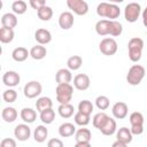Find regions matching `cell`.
I'll return each mask as SVG.
<instances>
[{"label":"cell","instance_id":"6da1fadb","mask_svg":"<svg viewBox=\"0 0 147 147\" xmlns=\"http://www.w3.org/2000/svg\"><path fill=\"white\" fill-rule=\"evenodd\" d=\"M96 14L100 17L108 18L109 21H116V18L121 15V9L115 3L100 2L96 7Z\"/></svg>","mask_w":147,"mask_h":147},{"label":"cell","instance_id":"7a4b0ae2","mask_svg":"<svg viewBox=\"0 0 147 147\" xmlns=\"http://www.w3.org/2000/svg\"><path fill=\"white\" fill-rule=\"evenodd\" d=\"M127 49H129V59L132 62L140 61L144 49V40L139 37L131 38L127 42Z\"/></svg>","mask_w":147,"mask_h":147},{"label":"cell","instance_id":"3957f363","mask_svg":"<svg viewBox=\"0 0 147 147\" xmlns=\"http://www.w3.org/2000/svg\"><path fill=\"white\" fill-rule=\"evenodd\" d=\"M145 75L146 70L141 64H133L126 74V82L132 86H137L142 82Z\"/></svg>","mask_w":147,"mask_h":147},{"label":"cell","instance_id":"277c9868","mask_svg":"<svg viewBox=\"0 0 147 147\" xmlns=\"http://www.w3.org/2000/svg\"><path fill=\"white\" fill-rule=\"evenodd\" d=\"M56 100L60 105L70 103L74 94V86L71 84H59L55 88Z\"/></svg>","mask_w":147,"mask_h":147},{"label":"cell","instance_id":"5b68a950","mask_svg":"<svg viewBox=\"0 0 147 147\" xmlns=\"http://www.w3.org/2000/svg\"><path fill=\"white\" fill-rule=\"evenodd\" d=\"M140 14H141V6L138 2H130L124 8V18L129 23L137 22Z\"/></svg>","mask_w":147,"mask_h":147},{"label":"cell","instance_id":"8992f818","mask_svg":"<svg viewBox=\"0 0 147 147\" xmlns=\"http://www.w3.org/2000/svg\"><path fill=\"white\" fill-rule=\"evenodd\" d=\"M99 49L103 55L110 56L116 54L118 49V45L114 38H103L99 44Z\"/></svg>","mask_w":147,"mask_h":147},{"label":"cell","instance_id":"52a82bcc","mask_svg":"<svg viewBox=\"0 0 147 147\" xmlns=\"http://www.w3.org/2000/svg\"><path fill=\"white\" fill-rule=\"evenodd\" d=\"M41 92H42V86L38 80H31L26 83L23 87V93L28 99H34L39 96Z\"/></svg>","mask_w":147,"mask_h":147},{"label":"cell","instance_id":"ba28073f","mask_svg":"<svg viewBox=\"0 0 147 147\" xmlns=\"http://www.w3.org/2000/svg\"><path fill=\"white\" fill-rule=\"evenodd\" d=\"M67 6L76 15H79V16L86 15L87 11H88V5L84 0H68L67 1Z\"/></svg>","mask_w":147,"mask_h":147},{"label":"cell","instance_id":"9c48e42d","mask_svg":"<svg viewBox=\"0 0 147 147\" xmlns=\"http://www.w3.org/2000/svg\"><path fill=\"white\" fill-rule=\"evenodd\" d=\"M20 82H21L20 74L16 72V71H14V70H8V71H6L2 75V83L7 87H9V88L17 86L20 84Z\"/></svg>","mask_w":147,"mask_h":147},{"label":"cell","instance_id":"30bf717a","mask_svg":"<svg viewBox=\"0 0 147 147\" xmlns=\"http://www.w3.org/2000/svg\"><path fill=\"white\" fill-rule=\"evenodd\" d=\"M14 136L18 141H26L31 136V129L26 123H22L15 126Z\"/></svg>","mask_w":147,"mask_h":147},{"label":"cell","instance_id":"8fae6325","mask_svg":"<svg viewBox=\"0 0 147 147\" xmlns=\"http://www.w3.org/2000/svg\"><path fill=\"white\" fill-rule=\"evenodd\" d=\"M91 85V79L86 74H78L74 77V87L78 91H86Z\"/></svg>","mask_w":147,"mask_h":147},{"label":"cell","instance_id":"7c38bea8","mask_svg":"<svg viewBox=\"0 0 147 147\" xmlns=\"http://www.w3.org/2000/svg\"><path fill=\"white\" fill-rule=\"evenodd\" d=\"M111 113H113V116L116 118V119H123L127 116V113H129V107L125 102L123 101H118L116 103H114L113 108H111Z\"/></svg>","mask_w":147,"mask_h":147},{"label":"cell","instance_id":"4fadbf2b","mask_svg":"<svg viewBox=\"0 0 147 147\" xmlns=\"http://www.w3.org/2000/svg\"><path fill=\"white\" fill-rule=\"evenodd\" d=\"M74 23L75 18L71 11H63L59 16V25L62 30H69L70 28H72Z\"/></svg>","mask_w":147,"mask_h":147},{"label":"cell","instance_id":"5bb4252c","mask_svg":"<svg viewBox=\"0 0 147 147\" xmlns=\"http://www.w3.org/2000/svg\"><path fill=\"white\" fill-rule=\"evenodd\" d=\"M34 39L38 42V45H47L52 41V33L47 29L40 28L34 32Z\"/></svg>","mask_w":147,"mask_h":147},{"label":"cell","instance_id":"9a60e30c","mask_svg":"<svg viewBox=\"0 0 147 147\" xmlns=\"http://www.w3.org/2000/svg\"><path fill=\"white\" fill-rule=\"evenodd\" d=\"M55 80L59 84H70V82L72 80V75H71V70L62 68L59 69L56 75H55Z\"/></svg>","mask_w":147,"mask_h":147},{"label":"cell","instance_id":"2e32d148","mask_svg":"<svg viewBox=\"0 0 147 147\" xmlns=\"http://www.w3.org/2000/svg\"><path fill=\"white\" fill-rule=\"evenodd\" d=\"M132 139H133V134L131 133V130L129 127L123 126V127L117 130V132H116V140L129 145L132 141Z\"/></svg>","mask_w":147,"mask_h":147},{"label":"cell","instance_id":"e0dca14e","mask_svg":"<svg viewBox=\"0 0 147 147\" xmlns=\"http://www.w3.org/2000/svg\"><path fill=\"white\" fill-rule=\"evenodd\" d=\"M29 56H30V51H28L25 47L22 46L14 48V51L11 52V57L16 62H24Z\"/></svg>","mask_w":147,"mask_h":147},{"label":"cell","instance_id":"ac0fdd59","mask_svg":"<svg viewBox=\"0 0 147 147\" xmlns=\"http://www.w3.org/2000/svg\"><path fill=\"white\" fill-rule=\"evenodd\" d=\"M17 16L14 13H6L1 16V25L5 28H10L14 29L17 25Z\"/></svg>","mask_w":147,"mask_h":147},{"label":"cell","instance_id":"d6986e66","mask_svg":"<svg viewBox=\"0 0 147 147\" xmlns=\"http://www.w3.org/2000/svg\"><path fill=\"white\" fill-rule=\"evenodd\" d=\"M117 130V124H116V121L111 117H109L107 119V122L102 125V127L99 130L103 136H113Z\"/></svg>","mask_w":147,"mask_h":147},{"label":"cell","instance_id":"ffe728a7","mask_svg":"<svg viewBox=\"0 0 147 147\" xmlns=\"http://www.w3.org/2000/svg\"><path fill=\"white\" fill-rule=\"evenodd\" d=\"M110 24L111 21L109 20H100L95 24V32L99 36H107L110 33Z\"/></svg>","mask_w":147,"mask_h":147},{"label":"cell","instance_id":"44dd1931","mask_svg":"<svg viewBox=\"0 0 147 147\" xmlns=\"http://www.w3.org/2000/svg\"><path fill=\"white\" fill-rule=\"evenodd\" d=\"M17 116H18V113H17V110L14 107H6L1 111V117H2V119L6 123H13V122H15L16 118H17Z\"/></svg>","mask_w":147,"mask_h":147},{"label":"cell","instance_id":"7402d4cb","mask_svg":"<svg viewBox=\"0 0 147 147\" xmlns=\"http://www.w3.org/2000/svg\"><path fill=\"white\" fill-rule=\"evenodd\" d=\"M76 126L72 124V123H69V122H65L63 124H61L59 126V134L62 137V138H68V137H71L76 133Z\"/></svg>","mask_w":147,"mask_h":147},{"label":"cell","instance_id":"603a6c76","mask_svg":"<svg viewBox=\"0 0 147 147\" xmlns=\"http://www.w3.org/2000/svg\"><path fill=\"white\" fill-rule=\"evenodd\" d=\"M20 116L22 118V121L26 124H31L36 121L37 118V111L33 110L32 108H23L20 113Z\"/></svg>","mask_w":147,"mask_h":147},{"label":"cell","instance_id":"cb8c5ba5","mask_svg":"<svg viewBox=\"0 0 147 147\" xmlns=\"http://www.w3.org/2000/svg\"><path fill=\"white\" fill-rule=\"evenodd\" d=\"M91 138H92V133L86 127L78 129L76 131V133H75L76 142H90L91 141Z\"/></svg>","mask_w":147,"mask_h":147},{"label":"cell","instance_id":"d4e9b609","mask_svg":"<svg viewBox=\"0 0 147 147\" xmlns=\"http://www.w3.org/2000/svg\"><path fill=\"white\" fill-rule=\"evenodd\" d=\"M14 37H15L14 29L5 28V26H2L0 29V41L2 44H9V42H11L14 40Z\"/></svg>","mask_w":147,"mask_h":147},{"label":"cell","instance_id":"484cf974","mask_svg":"<svg viewBox=\"0 0 147 147\" xmlns=\"http://www.w3.org/2000/svg\"><path fill=\"white\" fill-rule=\"evenodd\" d=\"M47 55V49L42 45H36L30 49V56L33 60H42Z\"/></svg>","mask_w":147,"mask_h":147},{"label":"cell","instance_id":"4316f807","mask_svg":"<svg viewBox=\"0 0 147 147\" xmlns=\"http://www.w3.org/2000/svg\"><path fill=\"white\" fill-rule=\"evenodd\" d=\"M47 136H48V130L45 125H38L33 131V138L39 144L44 142L47 139Z\"/></svg>","mask_w":147,"mask_h":147},{"label":"cell","instance_id":"83f0119b","mask_svg":"<svg viewBox=\"0 0 147 147\" xmlns=\"http://www.w3.org/2000/svg\"><path fill=\"white\" fill-rule=\"evenodd\" d=\"M52 107H53V101L48 96H41V98L37 99V101H36V109L39 113H41L45 109H49Z\"/></svg>","mask_w":147,"mask_h":147},{"label":"cell","instance_id":"f1b7e54d","mask_svg":"<svg viewBox=\"0 0 147 147\" xmlns=\"http://www.w3.org/2000/svg\"><path fill=\"white\" fill-rule=\"evenodd\" d=\"M108 118H109V116H108L105 111L96 113V114L93 116V118H92V124H93V126H94L95 129L100 130V129L102 127V125L107 122Z\"/></svg>","mask_w":147,"mask_h":147},{"label":"cell","instance_id":"f546056e","mask_svg":"<svg viewBox=\"0 0 147 147\" xmlns=\"http://www.w3.org/2000/svg\"><path fill=\"white\" fill-rule=\"evenodd\" d=\"M57 111H59V115L62 117V118H70L75 113V108L71 103H67V105H60L59 108H57Z\"/></svg>","mask_w":147,"mask_h":147},{"label":"cell","instance_id":"4dcf8cb0","mask_svg":"<svg viewBox=\"0 0 147 147\" xmlns=\"http://www.w3.org/2000/svg\"><path fill=\"white\" fill-rule=\"evenodd\" d=\"M39 117H40V121L48 125V124H52L55 119V111L53 110V108H49V109H45L42 110L41 113H39Z\"/></svg>","mask_w":147,"mask_h":147},{"label":"cell","instance_id":"1f68e13d","mask_svg":"<svg viewBox=\"0 0 147 147\" xmlns=\"http://www.w3.org/2000/svg\"><path fill=\"white\" fill-rule=\"evenodd\" d=\"M83 64V59L82 56L79 55H72L68 59L67 61V65H68V69L71 70V71H75V70H78Z\"/></svg>","mask_w":147,"mask_h":147},{"label":"cell","instance_id":"d6a6232c","mask_svg":"<svg viewBox=\"0 0 147 147\" xmlns=\"http://www.w3.org/2000/svg\"><path fill=\"white\" fill-rule=\"evenodd\" d=\"M37 15H38L39 20H41L44 22H48L53 17V9L46 5V6H44L37 10Z\"/></svg>","mask_w":147,"mask_h":147},{"label":"cell","instance_id":"836d02e7","mask_svg":"<svg viewBox=\"0 0 147 147\" xmlns=\"http://www.w3.org/2000/svg\"><path fill=\"white\" fill-rule=\"evenodd\" d=\"M11 9L15 15H23L28 10V5L23 0H16L11 3Z\"/></svg>","mask_w":147,"mask_h":147},{"label":"cell","instance_id":"e575fe53","mask_svg":"<svg viewBox=\"0 0 147 147\" xmlns=\"http://www.w3.org/2000/svg\"><path fill=\"white\" fill-rule=\"evenodd\" d=\"M74 119H75V123L82 127H85L86 125L90 124L91 122V116L90 115H85L80 111H77L75 115H74Z\"/></svg>","mask_w":147,"mask_h":147},{"label":"cell","instance_id":"d590c367","mask_svg":"<svg viewBox=\"0 0 147 147\" xmlns=\"http://www.w3.org/2000/svg\"><path fill=\"white\" fill-rule=\"evenodd\" d=\"M93 108H94V106L90 100H82L78 103V110L77 111H80V113H83L85 115H90L91 116V114L93 111Z\"/></svg>","mask_w":147,"mask_h":147},{"label":"cell","instance_id":"8d00e7d4","mask_svg":"<svg viewBox=\"0 0 147 147\" xmlns=\"http://www.w3.org/2000/svg\"><path fill=\"white\" fill-rule=\"evenodd\" d=\"M95 106L99 110H106L110 106V100L106 95H99L95 99Z\"/></svg>","mask_w":147,"mask_h":147},{"label":"cell","instance_id":"74e56055","mask_svg":"<svg viewBox=\"0 0 147 147\" xmlns=\"http://www.w3.org/2000/svg\"><path fill=\"white\" fill-rule=\"evenodd\" d=\"M2 99H3V101L7 102V103H13V102H15L16 99H17V92H16L15 90H13V88H8V90L3 91V93H2Z\"/></svg>","mask_w":147,"mask_h":147},{"label":"cell","instance_id":"f35d334b","mask_svg":"<svg viewBox=\"0 0 147 147\" xmlns=\"http://www.w3.org/2000/svg\"><path fill=\"white\" fill-rule=\"evenodd\" d=\"M129 119H130L131 126L132 125H144V115L140 111H133L130 115Z\"/></svg>","mask_w":147,"mask_h":147},{"label":"cell","instance_id":"ab89813d","mask_svg":"<svg viewBox=\"0 0 147 147\" xmlns=\"http://www.w3.org/2000/svg\"><path fill=\"white\" fill-rule=\"evenodd\" d=\"M123 32V25L118 22V21H111V24H110V36L113 37H118L121 36Z\"/></svg>","mask_w":147,"mask_h":147},{"label":"cell","instance_id":"60d3db41","mask_svg":"<svg viewBox=\"0 0 147 147\" xmlns=\"http://www.w3.org/2000/svg\"><path fill=\"white\" fill-rule=\"evenodd\" d=\"M0 147H17L15 139L13 138H5L0 142Z\"/></svg>","mask_w":147,"mask_h":147},{"label":"cell","instance_id":"b9f144b4","mask_svg":"<svg viewBox=\"0 0 147 147\" xmlns=\"http://www.w3.org/2000/svg\"><path fill=\"white\" fill-rule=\"evenodd\" d=\"M47 147H64L63 141L59 138H52L47 142Z\"/></svg>","mask_w":147,"mask_h":147},{"label":"cell","instance_id":"7bdbcfd3","mask_svg":"<svg viewBox=\"0 0 147 147\" xmlns=\"http://www.w3.org/2000/svg\"><path fill=\"white\" fill-rule=\"evenodd\" d=\"M30 6L33 8V9H40L41 7L46 6V1L45 0H30Z\"/></svg>","mask_w":147,"mask_h":147},{"label":"cell","instance_id":"ee69618b","mask_svg":"<svg viewBox=\"0 0 147 147\" xmlns=\"http://www.w3.org/2000/svg\"><path fill=\"white\" fill-rule=\"evenodd\" d=\"M130 130L133 136H140L144 132V125H132Z\"/></svg>","mask_w":147,"mask_h":147},{"label":"cell","instance_id":"f6af8a7d","mask_svg":"<svg viewBox=\"0 0 147 147\" xmlns=\"http://www.w3.org/2000/svg\"><path fill=\"white\" fill-rule=\"evenodd\" d=\"M142 24L145 25V28H147V7L142 10Z\"/></svg>","mask_w":147,"mask_h":147},{"label":"cell","instance_id":"bcb514c9","mask_svg":"<svg viewBox=\"0 0 147 147\" xmlns=\"http://www.w3.org/2000/svg\"><path fill=\"white\" fill-rule=\"evenodd\" d=\"M111 147H127V145H126V144H124V142H121V141L116 140V141H114V142H113Z\"/></svg>","mask_w":147,"mask_h":147},{"label":"cell","instance_id":"7dc6e473","mask_svg":"<svg viewBox=\"0 0 147 147\" xmlns=\"http://www.w3.org/2000/svg\"><path fill=\"white\" fill-rule=\"evenodd\" d=\"M75 147H92L90 142H76Z\"/></svg>","mask_w":147,"mask_h":147}]
</instances>
